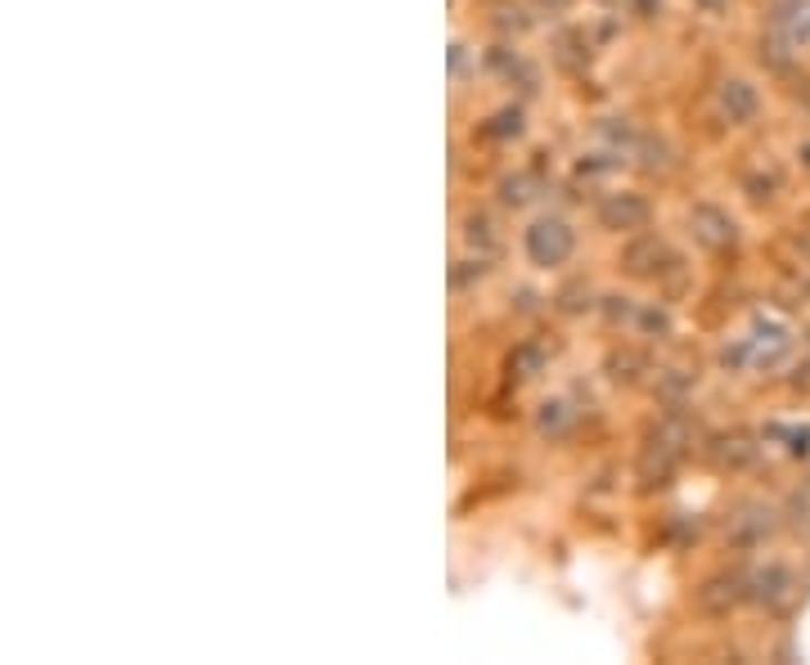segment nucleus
I'll list each match as a JSON object with an SVG mask.
<instances>
[{
    "label": "nucleus",
    "instance_id": "f257e3e1",
    "mask_svg": "<svg viewBox=\"0 0 810 665\" xmlns=\"http://www.w3.org/2000/svg\"><path fill=\"white\" fill-rule=\"evenodd\" d=\"M527 257L536 262V266H563L567 257H573V247H577V234H573V225L567 221H558V216H545V221H536L531 229H527Z\"/></svg>",
    "mask_w": 810,
    "mask_h": 665
},
{
    "label": "nucleus",
    "instance_id": "f03ea898",
    "mask_svg": "<svg viewBox=\"0 0 810 665\" xmlns=\"http://www.w3.org/2000/svg\"><path fill=\"white\" fill-rule=\"evenodd\" d=\"M689 229H693V238L707 247V253H729V247L739 243L735 216H729L725 207H716V203H698L689 212Z\"/></svg>",
    "mask_w": 810,
    "mask_h": 665
},
{
    "label": "nucleus",
    "instance_id": "7ed1b4c3",
    "mask_svg": "<svg viewBox=\"0 0 810 665\" xmlns=\"http://www.w3.org/2000/svg\"><path fill=\"white\" fill-rule=\"evenodd\" d=\"M748 598L761 603L766 612H788L792 598H797V580H792L788 566L770 562V566H761V571L748 575Z\"/></svg>",
    "mask_w": 810,
    "mask_h": 665
},
{
    "label": "nucleus",
    "instance_id": "20e7f679",
    "mask_svg": "<svg viewBox=\"0 0 810 665\" xmlns=\"http://www.w3.org/2000/svg\"><path fill=\"white\" fill-rule=\"evenodd\" d=\"M743 598H748V575H735V571L707 575L702 590H698V607L711 612V616H729Z\"/></svg>",
    "mask_w": 810,
    "mask_h": 665
},
{
    "label": "nucleus",
    "instance_id": "39448f33",
    "mask_svg": "<svg viewBox=\"0 0 810 665\" xmlns=\"http://www.w3.org/2000/svg\"><path fill=\"white\" fill-rule=\"evenodd\" d=\"M599 225L604 229H644L648 225V203L639 194H608L599 198Z\"/></svg>",
    "mask_w": 810,
    "mask_h": 665
},
{
    "label": "nucleus",
    "instance_id": "423d86ee",
    "mask_svg": "<svg viewBox=\"0 0 810 665\" xmlns=\"http://www.w3.org/2000/svg\"><path fill=\"white\" fill-rule=\"evenodd\" d=\"M658 262H671V253H667V243L658 238V234H639L635 243H626V253H621V266L630 270V275H658L662 266Z\"/></svg>",
    "mask_w": 810,
    "mask_h": 665
},
{
    "label": "nucleus",
    "instance_id": "0eeeda50",
    "mask_svg": "<svg viewBox=\"0 0 810 665\" xmlns=\"http://www.w3.org/2000/svg\"><path fill=\"white\" fill-rule=\"evenodd\" d=\"M720 109L729 113V122L748 126V122L761 113V95H757V86H752V81H743V76H729L725 86H720Z\"/></svg>",
    "mask_w": 810,
    "mask_h": 665
},
{
    "label": "nucleus",
    "instance_id": "6e6552de",
    "mask_svg": "<svg viewBox=\"0 0 810 665\" xmlns=\"http://www.w3.org/2000/svg\"><path fill=\"white\" fill-rule=\"evenodd\" d=\"M711 459H716L720 468H729V472L752 468V463H757V441H752L748 432H729V437H716V446H711Z\"/></svg>",
    "mask_w": 810,
    "mask_h": 665
},
{
    "label": "nucleus",
    "instance_id": "1a4fd4ad",
    "mask_svg": "<svg viewBox=\"0 0 810 665\" xmlns=\"http://www.w3.org/2000/svg\"><path fill=\"white\" fill-rule=\"evenodd\" d=\"M770 531H774V513L770 509H743L739 518H729V540H735L739 549L761 544Z\"/></svg>",
    "mask_w": 810,
    "mask_h": 665
},
{
    "label": "nucleus",
    "instance_id": "9d476101",
    "mask_svg": "<svg viewBox=\"0 0 810 665\" xmlns=\"http://www.w3.org/2000/svg\"><path fill=\"white\" fill-rule=\"evenodd\" d=\"M774 23L792 45H810V0H788V6L774 14Z\"/></svg>",
    "mask_w": 810,
    "mask_h": 665
},
{
    "label": "nucleus",
    "instance_id": "9b49d317",
    "mask_svg": "<svg viewBox=\"0 0 810 665\" xmlns=\"http://www.w3.org/2000/svg\"><path fill=\"white\" fill-rule=\"evenodd\" d=\"M689 441H693V428H689L685 419H676V413H671V419H662V423H658V432H654V446L671 450L676 459H680V450H685Z\"/></svg>",
    "mask_w": 810,
    "mask_h": 665
},
{
    "label": "nucleus",
    "instance_id": "f8f14e48",
    "mask_svg": "<svg viewBox=\"0 0 810 665\" xmlns=\"http://www.w3.org/2000/svg\"><path fill=\"white\" fill-rule=\"evenodd\" d=\"M464 238L473 243V247H500V234H496V221L486 216V212H473L468 221H464Z\"/></svg>",
    "mask_w": 810,
    "mask_h": 665
},
{
    "label": "nucleus",
    "instance_id": "ddd939ff",
    "mask_svg": "<svg viewBox=\"0 0 810 665\" xmlns=\"http://www.w3.org/2000/svg\"><path fill=\"white\" fill-rule=\"evenodd\" d=\"M567 428H573V413H567V405H563V400L540 405V432H545V437H563Z\"/></svg>",
    "mask_w": 810,
    "mask_h": 665
},
{
    "label": "nucleus",
    "instance_id": "4468645a",
    "mask_svg": "<svg viewBox=\"0 0 810 665\" xmlns=\"http://www.w3.org/2000/svg\"><path fill=\"white\" fill-rule=\"evenodd\" d=\"M639 153H644V157H639L644 172H662V166H671V157H667V144H662V140H648V135H644V140H639Z\"/></svg>",
    "mask_w": 810,
    "mask_h": 665
},
{
    "label": "nucleus",
    "instance_id": "2eb2a0df",
    "mask_svg": "<svg viewBox=\"0 0 810 665\" xmlns=\"http://www.w3.org/2000/svg\"><path fill=\"white\" fill-rule=\"evenodd\" d=\"M788 45H792L788 37H783V41H761V63H770V68L783 72V68L792 63V59H788Z\"/></svg>",
    "mask_w": 810,
    "mask_h": 665
},
{
    "label": "nucleus",
    "instance_id": "dca6fc26",
    "mask_svg": "<svg viewBox=\"0 0 810 665\" xmlns=\"http://www.w3.org/2000/svg\"><path fill=\"white\" fill-rule=\"evenodd\" d=\"M639 328L644 332H671V315L658 310V306H648V310H639Z\"/></svg>",
    "mask_w": 810,
    "mask_h": 665
},
{
    "label": "nucleus",
    "instance_id": "f3484780",
    "mask_svg": "<svg viewBox=\"0 0 810 665\" xmlns=\"http://www.w3.org/2000/svg\"><path fill=\"white\" fill-rule=\"evenodd\" d=\"M509 365H514V369H523V378H531V374H536V369H540V365H545V356H540V351H536V347H518V351H514V360H509Z\"/></svg>",
    "mask_w": 810,
    "mask_h": 665
},
{
    "label": "nucleus",
    "instance_id": "a211bd4d",
    "mask_svg": "<svg viewBox=\"0 0 810 665\" xmlns=\"http://www.w3.org/2000/svg\"><path fill=\"white\" fill-rule=\"evenodd\" d=\"M527 190H531V181H527V176H514V181H505V203H514V207H523V203H527V198H531V194H527Z\"/></svg>",
    "mask_w": 810,
    "mask_h": 665
},
{
    "label": "nucleus",
    "instance_id": "6ab92c4d",
    "mask_svg": "<svg viewBox=\"0 0 810 665\" xmlns=\"http://www.w3.org/2000/svg\"><path fill=\"white\" fill-rule=\"evenodd\" d=\"M540 6H549V10H563V6H567V0H540Z\"/></svg>",
    "mask_w": 810,
    "mask_h": 665
},
{
    "label": "nucleus",
    "instance_id": "aec40b11",
    "mask_svg": "<svg viewBox=\"0 0 810 665\" xmlns=\"http://www.w3.org/2000/svg\"><path fill=\"white\" fill-rule=\"evenodd\" d=\"M801 162H806V166H810V140H806V144H801Z\"/></svg>",
    "mask_w": 810,
    "mask_h": 665
},
{
    "label": "nucleus",
    "instance_id": "412c9836",
    "mask_svg": "<svg viewBox=\"0 0 810 665\" xmlns=\"http://www.w3.org/2000/svg\"><path fill=\"white\" fill-rule=\"evenodd\" d=\"M806 347H810V338H806Z\"/></svg>",
    "mask_w": 810,
    "mask_h": 665
}]
</instances>
